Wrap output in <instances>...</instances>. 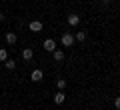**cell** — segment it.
<instances>
[{
    "label": "cell",
    "instance_id": "1",
    "mask_svg": "<svg viewBox=\"0 0 120 110\" xmlns=\"http://www.w3.org/2000/svg\"><path fill=\"white\" fill-rule=\"evenodd\" d=\"M60 42H62V46H66V48H70L74 44V36L70 32H64L62 34V38H60Z\"/></svg>",
    "mask_w": 120,
    "mask_h": 110
},
{
    "label": "cell",
    "instance_id": "13",
    "mask_svg": "<svg viewBox=\"0 0 120 110\" xmlns=\"http://www.w3.org/2000/svg\"><path fill=\"white\" fill-rule=\"evenodd\" d=\"M74 40H80V42H84V40H86V32H78L76 36H74Z\"/></svg>",
    "mask_w": 120,
    "mask_h": 110
},
{
    "label": "cell",
    "instance_id": "6",
    "mask_svg": "<svg viewBox=\"0 0 120 110\" xmlns=\"http://www.w3.org/2000/svg\"><path fill=\"white\" fill-rule=\"evenodd\" d=\"M68 24L70 26H78L80 24V16H78V14H70L68 16Z\"/></svg>",
    "mask_w": 120,
    "mask_h": 110
},
{
    "label": "cell",
    "instance_id": "2",
    "mask_svg": "<svg viewBox=\"0 0 120 110\" xmlns=\"http://www.w3.org/2000/svg\"><path fill=\"white\" fill-rule=\"evenodd\" d=\"M30 78L34 82H42V78H44V72L40 70V68H36V70H32V74H30Z\"/></svg>",
    "mask_w": 120,
    "mask_h": 110
},
{
    "label": "cell",
    "instance_id": "8",
    "mask_svg": "<svg viewBox=\"0 0 120 110\" xmlns=\"http://www.w3.org/2000/svg\"><path fill=\"white\" fill-rule=\"evenodd\" d=\"M16 40H18V36L14 32H6V42L8 44H16Z\"/></svg>",
    "mask_w": 120,
    "mask_h": 110
},
{
    "label": "cell",
    "instance_id": "4",
    "mask_svg": "<svg viewBox=\"0 0 120 110\" xmlns=\"http://www.w3.org/2000/svg\"><path fill=\"white\" fill-rule=\"evenodd\" d=\"M28 28L32 30V32H40V30H42V22H40V20H32L28 24Z\"/></svg>",
    "mask_w": 120,
    "mask_h": 110
},
{
    "label": "cell",
    "instance_id": "3",
    "mask_svg": "<svg viewBox=\"0 0 120 110\" xmlns=\"http://www.w3.org/2000/svg\"><path fill=\"white\" fill-rule=\"evenodd\" d=\"M44 50H46V52H54L56 50V42L52 38H46V40H44Z\"/></svg>",
    "mask_w": 120,
    "mask_h": 110
},
{
    "label": "cell",
    "instance_id": "16",
    "mask_svg": "<svg viewBox=\"0 0 120 110\" xmlns=\"http://www.w3.org/2000/svg\"><path fill=\"white\" fill-rule=\"evenodd\" d=\"M102 2H110V0H102Z\"/></svg>",
    "mask_w": 120,
    "mask_h": 110
},
{
    "label": "cell",
    "instance_id": "5",
    "mask_svg": "<svg viewBox=\"0 0 120 110\" xmlns=\"http://www.w3.org/2000/svg\"><path fill=\"white\" fill-rule=\"evenodd\" d=\"M64 100H66V94L62 92V90H58V92L54 94V102H56V104H62Z\"/></svg>",
    "mask_w": 120,
    "mask_h": 110
},
{
    "label": "cell",
    "instance_id": "7",
    "mask_svg": "<svg viewBox=\"0 0 120 110\" xmlns=\"http://www.w3.org/2000/svg\"><path fill=\"white\" fill-rule=\"evenodd\" d=\"M32 56H34V50H32V48H24V50H22V58L24 60H30Z\"/></svg>",
    "mask_w": 120,
    "mask_h": 110
},
{
    "label": "cell",
    "instance_id": "14",
    "mask_svg": "<svg viewBox=\"0 0 120 110\" xmlns=\"http://www.w3.org/2000/svg\"><path fill=\"white\" fill-rule=\"evenodd\" d=\"M114 106L120 110V96H116V98H114Z\"/></svg>",
    "mask_w": 120,
    "mask_h": 110
},
{
    "label": "cell",
    "instance_id": "15",
    "mask_svg": "<svg viewBox=\"0 0 120 110\" xmlns=\"http://www.w3.org/2000/svg\"><path fill=\"white\" fill-rule=\"evenodd\" d=\"M2 20H4V12H0V22H2Z\"/></svg>",
    "mask_w": 120,
    "mask_h": 110
},
{
    "label": "cell",
    "instance_id": "10",
    "mask_svg": "<svg viewBox=\"0 0 120 110\" xmlns=\"http://www.w3.org/2000/svg\"><path fill=\"white\" fill-rule=\"evenodd\" d=\"M4 66L8 68V70H14V68H16V62H14V60H10V58H8V60H4Z\"/></svg>",
    "mask_w": 120,
    "mask_h": 110
},
{
    "label": "cell",
    "instance_id": "11",
    "mask_svg": "<svg viewBox=\"0 0 120 110\" xmlns=\"http://www.w3.org/2000/svg\"><path fill=\"white\" fill-rule=\"evenodd\" d=\"M56 86H58V90H64L66 88V80L64 78H58V80H56Z\"/></svg>",
    "mask_w": 120,
    "mask_h": 110
},
{
    "label": "cell",
    "instance_id": "12",
    "mask_svg": "<svg viewBox=\"0 0 120 110\" xmlns=\"http://www.w3.org/2000/svg\"><path fill=\"white\" fill-rule=\"evenodd\" d=\"M0 60H2V62L8 60V50H6V48H0Z\"/></svg>",
    "mask_w": 120,
    "mask_h": 110
},
{
    "label": "cell",
    "instance_id": "9",
    "mask_svg": "<svg viewBox=\"0 0 120 110\" xmlns=\"http://www.w3.org/2000/svg\"><path fill=\"white\" fill-rule=\"evenodd\" d=\"M52 56H54L56 62H62V60H64V52H62V50H54V52H52Z\"/></svg>",
    "mask_w": 120,
    "mask_h": 110
}]
</instances>
